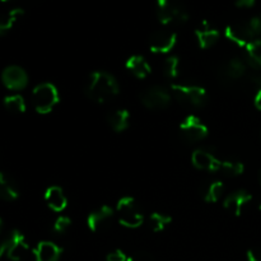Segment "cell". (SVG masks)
<instances>
[{"label": "cell", "instance_id": "1", "mask_svg": "<svg viewBox=\"0 0 261 261\" xmlns=\"http://www.w3.org/2000/svg\"><path fill=\"white\" fill-rule=\"evenodd\" d=\"M84 92L91 101L96 103H106L119 94L120 87L112 74L96 70L89 75Z\"/></svg>", "mask_w": 261, "mask_h": 261}, {"label": "cell", "instance_id": "2", "mask_svg": "<svg viewBox=\"0 0 261 261\" xmlns=\"http://www.w3.org/2000/svg\"><path fill=\"white\" fill-rule=\"evenodd\" d=\"M155 12L165 25L184 24L189 20V10L181 0H155Z\"/></svg>", "mask_w": 261, "mask_h": 261}, {"label": "cell", "instance_id": "3", "mask_svg": "<svg viewBox=\"0 0 261 261\" xmlns=\"http://www.w3.org/2000/svg\"><path fill=\"white\" fill-rule=\"evenodd\" d=\"M170 91L173 98L177 99L184 106L200 109V107L205 106L206 101H208L206 91L198 84L173 83L171 84Z\"/></svg>", "mask_w": 261, "mask_h": 261}, {"label": "cell", "instance_id": "4", "mask_svg": "<svg viewBox=\"0 0 261 261\" xmlns=\"http://www.w3.org/2000/svg\"><path fill=\"white\" fill-rule=\"evenodd\" d=\"M58 103L59 92L53 83H41L33 88L32 105L38 114H50Z\"/></svg>", "mask_w": 261, "mask_h": 261}, {"label": "cell", "instance_id": "5", "mask_svg": "<svg viewBox=\"0 0 261 261\" xmlns=\"http://www.w3.org/2000/svg\"><path fill=\"white\" fill-rule=\"evenodd\" d=\"M116 216L119 223L126 228H138L144 222V216L132 196H124L120 199L116 205Z\"/></svg>", "mask_w": 261, "mask_h": 261}, {"label": "cell", "instance_id": "6", "mask_svg": "<svg viewBox=\"0 0 261 261\" xmlns=\"http://www.w3.org/2000/svg\"><path fill=\"white\" fill-rule=\"evenodd\" d=\"M224 36L228 38L231 42L236 43L240 47H246L251 41L255 38H259L260 36L257 35L251 27L249 20H244V22H234L231 23L224 30Z\"/></svg>", "mask_w": 261, "mask_h": 261}, {"label": "cell", "instance_id": "7", "mask_svg": "<svg viewBox=\"0 0 261 261\" xmlns=\"http://www.w3.org/2000/svg\"><path fill=\"white\" fill-rule=\"evenodd\" d=\"M172 93L167 88L153 86L140 94V102L149 110H163L170 106Z\"/></svg>", "mask_w": 261, "mask_h": 261}, {"label": "cell", "instance_id": "8", "mask_svg": "<svg viewBox=\"0 0 261 261\" xmlns=\"http://www.w3.org/2000/svg\"><path fill=\"white\" fill-rule=\"evenodd\" d=\"M208 127L195 115L185 117L180 124V134L189 143H198L208 137Z\"/></svg>", "mask_w": 261, "mask_h": 261}, {"label": "cell", "instance_id": "9", "mask_svg": "<svg viewBox=\"0 0 261 261\" xmlns=\"http://www.w3.org/2000/svg\"><path fill=\"white\" fill-rule=\"evenodd\" d=\"M177 42V35L170 30H158L150 35L149 48L154 54H167Z\"/></svg>", "mask_w": 261, "mask_h": 261}, {"label": "cell", "instance_id": "10", "mask_svg": "<svg viewBox=\"0 0 261 261\" xmlns=\"http://www.w3.org/2000/svg\"><path fill=\"white\" fill-rule=\"evenodd\" d=\"M191 162L194 167L198 170L208 171V172H221L224 160H221L206 149H196L191 154Z\"/></svg>", "mask_w": 261, "mask_h": 261}, {"label": "cell", "instance_id": "11", "mask_svg": "<svg viewBox=\"0 0 261 261\" xmlns=\"http://www.w3.org/2000/svg\"><path fill=\"white\" fill-rule=\"evenodd\" d=\"M114 216L115 212L111 206L102 205L92 213H89L88 218H87V224H88L91 231L102 232L111 226Z\"/></svg>", "mask_w": 261, "mask_h": 261}, {"label": "cell", "instance_id": "12", "mask_svg": "<svg viewBox=\"0 0 261 261\" xmlns=\"http://www.w3.org/2000/svg\"><path fill=\"white\" fill-rule=\"evenodd\" d=\"M2 81L3 84L10 91H20L27 86L28 75L20 66L10 65L3 70Z\"/></svg>", "mask_w": 261, "mask_h": 261}, {"label": "cell", "instance_id": "13", "mask_svg": "<svg viewBox=\"0 0 261 261\" xmlns=\"http://www.w3.org/2000/svg\"><path fill=\"white\" fill-rule=\"evenodd\" d=\"M195 37L198 40L199 47L203 50L213 47L218 42L221 33L208 20H203L195 30Z\"/></svg>", "mask_w": 261, "mask_h": 261}, {"label": "cell", "instance_id": "14", "mask_svg": "<svg viewBox=\"0 0 261 261\" xmlns=\"http://www.w3.org/2000/svg\"><path fill=\"white\" fill-rule=\"evenodd\" d=\"M247 68L249 66H247L245 59L232 58L219 69V78L222 81H240L246 74Z\"/></svg>", "mask_w": 261, "mask_h": 261}, {"label": "cell", "instance_id": "15", "mask_svg": "<svg viewBox=\"0 0 261 261\" xmlns=\"http://www.w3.org/2000/svg\"><path fill=\"white\" fill-rule=\"evenodd\" d=\"M8 240H9L7 251L8 259L12 261H22L30 251V245L25 241V237L19 231H13Z\"/></svg>", "mask_w": 261, "mask_h": 261}, {"label": "cell", "instance_id": "16", "mask_svg": "<svg viewBox=\"0 0 261 261\" xmlns=\"http://www.w3.org/2000/svg\"><path fill=\"white\" fill-rule=\"evenodd\" d=\"M252 200V195L246 190H237L226 196L223 200V206L228 213L239 217L242 214L245 206Z\"/></svg>", "mask_w": 261, "mask_h": 261}, {"label": "cell", "instance_id": "17", "mask_svg": "<svg viewBox=\"0 0 261 261\" xmlns=\"http://www.w3.org/2000/svg\"><path fill=\"white\" fill-rule=\"evenodd\" d=\"M63 249L51 241H41L33 250L35 261H59Z\"/></svg>", "mask_w": 261, "mask_h": 261}, {"label": "cell", "instance_id": "18", "mask_svg": "<svg viewBox=\"0 0 261 261\" xmlns=\"http://www.w3.org/2000/svg\"><path fill=\"white\" fill-rule=\"evenodd\" d=\"M45 201L48 208L54 212H63L68 205V199L64 194L63 189L59 186H50L45 193Z\"/></svg>", "mask_w": 261, "mask_h": 261}, {"label": "cell", "instance_id": "19", "mask_svg": "<svg viewBox=\"0 0 261 261\" xmlns=\"http://www.w3.org/2000/svg\"><path fill=\"white\" fill-rule=\"evenodd\" d=\"M125 66L138 79H145L152 73V68H150L149 63L140 55L130 56L126 63H125Z\"/></svg>", "mask_w": 261, "mask_h": 261}, {"label": "cell", "instance_id": "20", "mask_svg": "<svg viewBox=\"0 0 261 261\" xmlns=\"http://www.w3.org/2000/svg\"><path fill=\"white\" fill-rule=\"evenodd\" d=\"M245 50H246L245 61H246L247 66L256 71L261 70V37L251 41L245 47Z\"/></svg>", "mask_w": 261, "mask_h": 261}, {"label": "cell", "instance_id": "21", "mask_svg": "<svg viewBox=\"0 0 261 261\" xmlns=\"http://www.w3.org/2000/svg\"><path fill=\"white\" fill-rule=\"evenodd\" d=\"M129 120L130 114L127 110L119 109L112 111L107 116V122H109L110 127L116 133H122L129 127Z\"/></svg>", "mask_w": 261, "mask_h": 261}, {"label": "cell", "instance_id": "22", "mask_svg": "<svg viewBox=\"0 0 261 261\" xmlns=\"http://www.w3.org/2000/svg\"><path fill=\"white\" fill-rule=\"evenodd\" d=\"M23 14H24V12L20 8H14L8 13H2L0 14V36L7 33Z\"/></svg>", "mask_w": 261, "mask_h": 261}, {"label": "cell", "instance_id": "23", "mask_svg": "<svg viewBox=\"0 0 261 261\" xmlns=\"http://www.w3.org/2000/svg\"><path fill=\"white\" fill-rule=\"evenodd\" d=\"M18 198V190L7 178V176L0 172V199L7 201L15 200Z\"/></svg>", "mask_w": 261, "mask_h": 261}, {"label": "cell", "instance_id": "24", "mask_svg": "<svg viewBox=\"0 0 261 261\" xmlns=\"http://www.w3.org/2000/svg\"><path fill=\"white\" fill-rule=\"evenodd\" d=\"M223 182L222 181H214V182L208 185V188L204 190V200L206 203H217L218 200H221V198L223 196Z\"/></svg>", "mask_w": 261, "mask_h": 261}, {"label": "cell", "instance_id": "25", "mask_svg": "<svg viewBox=\"0 0 261 261\" xmlns=\"http://www.w3.org/2000/svg\"><path fill=\"white\" fill-rule=\"evenodd\" d=\"M4 107L12 114H23L25 111V102L19 94H12L4 98Z\"/></svg>", "mask_w": 261, "mask_h": 261}, {"label": "cell", "instance_id": "26", "mask_svg": "<svg viewBox=\"0 0 261 261\" xmlns=\"http://www.w3.org/2000/svg\"><path fill=\"white\" fill-rule=\"evenodd\" d=\"M171 222H172V218L168 214L160 213V212H155L149 217L150 227L154 232H162Z\"/></svg>", "mask_w": 261, "mask_h": 261}, {"label": "cell", "instance_id": "27", "mask_svg": "<svg viewBox=\"0 0 261 261\" xmlns=\"http://www.w3.org/2000/svg\"><path fill=\"white\" fill-rule=\"evenodd\" d=\"M245 171L244 163L240 161H226L223 162V167H222L221 173L228 176V177H236V176L242 175Z\"/></svg>", "mask_w": 261, "mask_h": 261}, {"label": "cell", "instance_id": "28", "mask_svg": "<svg viewBox=\"0 0 261 261\" xmlns=\"http://www.w3.org/2000/svg\"><path fill=\"white\" fill-rule=\"evenodd\" d=\"M178 69H180V61L176 56H170L163 63V73L167 78L175 79L178 76Z\"/></svg>", "mask_w": 261, "mask_h": 261}, {"label": "cell", "instance_id": "29", "mask_svg": "<svg viewBox=\"0 0 261 261\" xmlns=\"http://www.w3.org/2000/svg\"><path fill=\"white\" fill-rule=\"evenodd\" d=\"M70 226H71V219L69 218V217L60 216L58 219H56L55 223H54L53 229L54 232H56L58 234H63L70 228Z\"/></svg>", "mask_w": 261, "mask_h": 261}, {"label": "cell", "instance_id": "30", "mask_svg": "<svg viewBox=\"0 0 261 261\" xmlns=\"http://www.w3.org/2000/svg\"><path fill=\"white\" fill-rule=\"evenodd\" d=\"M127 259L129 257L121 250H114V251L109 252L106 256V261H127Z\"/></svg>", "mask_w": 261, "mask_h": 261}, {"label": "cell", "instance_id": "31", "mask_svg": "<svg viewBox=\"0 0 261 261\" xmlns=\"http://www.w3.org/2000/svg\"><path fill=\"white\" fill-rule=\"evenodd\" d=\"M247 261H261V249L259 247H251L246 252Z\"/></svg>", "mask_w": 261, "mask_h": 261}, {"label": "cell", "instance_id": "32", "mask_svg": "<svg viewBox=\"0 0 261 261\" xmlns=\"http://www.w3.org/2000/svg\"><path fill=\"white\" fill-rule=\"evenodd\" d=\"M249 22L250 24H251V27L254 28L255 32H256L259 36H261V14H257L255 15V17L250 18Z\"/></svg>", "mask_w": 261, "mask_h": 261}, {"label": "cell", "instance_id": "33", "mask_svg": "<svg viewBox=\"0 0 261 261\" xmlns=\"http://www.w3.org/2000/svg\"><path fill=\"white\" fill-rule=\"evenodd\" d=\"M127 261H154V259L149 254H147V252H138V254L130 256Z\"/></svg>", "mask_w": 261, "mask_h": 261}, {"label": "cell", "instance_id": "34", "mask_svg": "<svg viewBox=\"0 0 261 261\" xmlns=\"http://www.w3.org/2000/svg\"><path fill=\"white\" fill-rule=\"evenodd\" d=\"M239 8H252L256 3V0H234Z\"/></svg>", "mask_w": 261, "mask_h": 261}, {"label": "cell", "instance_id": "35", "mask_svg": "<svg viewBox=\"0 0 261 261\" xmlns=\"http://www.w3.org/2000/svg\"><path fill=\"white\" fill-rule=\"evenodd\" d=\"M254 106L261 111V88H256L254 94Z\"/></svg>", "mask_w": 261, "mask_h": 261}, {"label": "cell", "instance_id": "36", "mask_svg": "<svg viewBox=\"0 0 261 261\" xmlns=\"http://www.w3.org/2000/svg\"><path fill=\"white\" fill-rule=\"evenodd\" d=\"M8 245H9V240H8V237L4 240V241L0 242V259H2V257L4 256V254L7 255Z\"/></svg>", "mask_w": 261, "mask_h": 261}, {"label": "cell", "instance_id": "37", "mask_svg": "<svg viewBox=\"0 0 261 261\" xmlns=\"http://www.w3.org/2000/svg\"><path fill=\"white\" fill-rule=\"evenodd\" d=\"M259 181H260V185H261V170H260V173H259Z\"/></svg>", "mask_w": 261, "mask_h": 261}, {"label": "cell", "instance_id": "38", "mask_svg": "<svg viewBox=\"0 0 261 261\" xmlns=\"http://www.w3.org/2000/svg\"><path fill=\"white\" fill-rule=\"evenodd\" d=\"M0 231H2V219H0Z\"/></svg>", "mask_w": 261, "mask_h": 261}, {"label": "cell", "instance_id": "39", "mask_svg": "<svg viewBox=\"0 0 261 261\" xmlns=\"http://www.w3.org/2000/svg\"><path fill=\"white\" fill-rule=\"evenodd\" d=\"M2 2H8V0H2Z\"/></svg>", "mask_w": 261, "mask_h": 261}]
</instances>
